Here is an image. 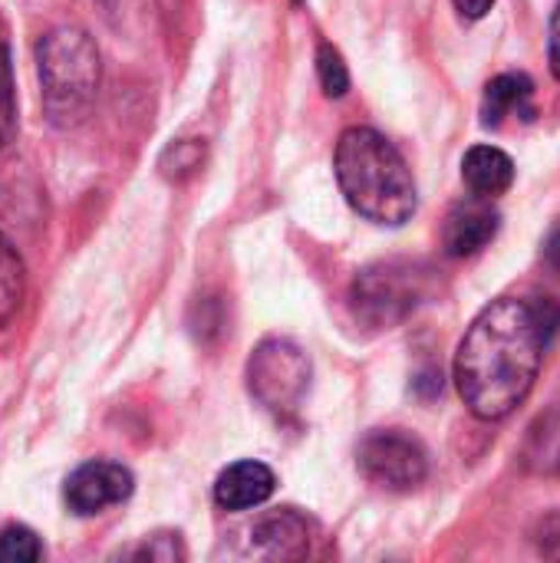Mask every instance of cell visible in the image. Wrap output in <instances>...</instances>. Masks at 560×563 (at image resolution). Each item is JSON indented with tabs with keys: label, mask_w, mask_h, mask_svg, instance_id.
Segmentation results:
<instances>
[{
	"label": "cell",
	"mask_w": 560,
	"mask_h": 563,
	"mask_svg": "<svg viewBox=\"0 0 560 563\" xmlns=\"http://www.w3.org/2000/svg\"><path fill=\"white\" fill-rule=\"evenodd\" d=\"M560 330L548 297H498L469 327L455 353V386L472 416L495 422L531 393L545 353Z\"/></svg>",
	"instance_id": "6da1fadb"
},
{
	"label": "cell",
	"mask_w": 560,
	"mask_h": 563,
	"mask_svg": "<svg viewBox=\"0 0 560 563\" xmlns=\"http://www.w3.org/2000/svg\"><path fill=\"white\" fill-rule=\"evenodd\" d=\"M333 172L356 214L383 228H403L419 205L413 172L399 148L376 129L353 125L340 135Z\"/></svg>",
	"instance_id": "7a4b0ae2"
},
{
	"label": "cell",
	"mask_w": 560,
	"mask_h": 563,
	"mask_svg": "<svg viewBox=\"0 0 560 563\" xmlns=\"http://www.w3.org/2000/svg\"><path fill=\"white\" fill-rule=\"evenodd\" d=\"M36 73L46 119L59 129L79 125L99 92V49L79 26H56L36 43Z\"/></svg>",
	"instance_id": "3957f363"
},
{
	"label": "cell",
	"mask_w": 560,
	"mask_h": 563,
	"mask_svg": "<svg viewBox=\"0 0 560 563\" xmlns=\"http://www.w3.org/2000/svg\"><path fill=\"white\" fill-rule=\"evenodd\" d=\"M429 274L426 264L413 261L373 264L353 284V307L370 327H396L429 297Z\"/></svg>",
	"instance_id": "277c9868"
},
{
	"label": "cell",
	"mask_w": 560,
	"mask_h": 563,
	"mask_svg": "<svg viewBox=\"0 0 560 563\" xmlns=\"http://www.w3.org/2000/svg\"><path fill=\"white\" fill-rule=\"evenodd\" d=\"M248 386L264 409L287 416L307 396L310 360L290 340H264L248 360Z\"/></svg>",
	"instance_id": "5b68a950"
},
{
	"label": "cell",
	"mask_w": 560,
	"mask_h": 563,
	"mask_svg": "<svg viewBox=\"0 0 560 563\" xmlns=\"http://www.w3.org/2000/svg\"><path fill=\"white\" fill-rule=\"evenodd\" d=\"M356 465L366 482L386 492H413L429 475V455L422 442L403 429H376L360 442Z\"/></svg>",
	"instance_id": "8992f818"
},
{
	"label": "cell",
	"mask_w": 560,
	"mask_h": 563,
	"mask_svg": "<svg viewBox=\"0 0 560 563\" xmlns=\"http://www.w3.org/2000/svg\"><path fill=\"white\" fill-rule=\"evenodd\" d=\"M132 492H135V478L125 465L86 462L66 478L63 501L76 518H96V515L129 501Z\"/></svg>",
	"instance_id": "52a82bcc"
},
{
	"label": "cell",
	"mask_w": 560,
	"mask_h": 563,
	"mask_svg": "<svg viewBox=\"0 0 560 563\" xmlns=\"http://www.w3.org/2000/svg\"><path fill=\"white\" fill-rule=\"evenodd\" d=\"M502 214L495 211L492 198L472 195L469 201H459L442 228V247L452 257H472L482 247H488L498 234Z\"/></svg>",
	"instance_id": "ba28073f"
},
{
	"label": "cell",
	"mask_w": 560,
	"mask_h": 563,
	"mask_svg": "<svg viewBox=\"0 0 560 563\" xmlns=\"http://www.w3.org/2000/svg\"><path fill=\"white\" fill-rule=\"evenodd\" d=\"M277 488V475L264 462H234L215 482V501L224 511H251L261 508Z\"/></svg>",
	"instance_id": "9c48e42d"
},
{
	"label": "cell",
	"mask_w": 560,
	"mask_h": 563,
	"mask_svg": "<svg viewBox=\"0 0 560 563\" xmlns=\"http://www.w3.org/2000/svg\"><path fill=\"white\" fill-rule=\"evenodd\" d=\"M251 554L264 561H297L307 554V525L294 511H274L248 528Z\"/></svg>",
	"instance_id": "30bf717a"
},
{
	"label": "cell",
	"mask_w": 560,
	"mask_h": 563,
	"mask_svg": "<svg viewBox=\"0 0 560 563\" xmlns=\"http://www.w3.org/2000/svg\"><path fill=\"white\" fill-rule=\"evenodd\" d=\"M508 115L535 119V82L525 73H502L485 86L482 96V125L498 129Z\"/></svg>",
	"instance_id": "8fae6325"
},
{
	"label": "cell",
	"mask_w": 560,
	"mask_h": 563,
	"mask_svg": "<svg viewBox=\"0 0 560 563\" xmlns=\"http://www.w3.org/2000/svg\"><path fill=\"white\" fill-rule=\"evenodd\" d=\"M462 181L479 198H498L515 185V162L495 145H475L462 158Z\"/></svg>",
	"instance_id": "7c38bea8"
},
{
	"label": "cell",
	"mask_w": 560,
	"mask_h": 563,
	"mask_svg": "<svg viewBox=\"0 0 560 563\" xmlns=\"http://www.w3.org/2000/svg\"><path fill=\"white\" fill-rule=\"evenodd\" d=\"M23 261L17 254V247L0 234V330L10 323V317L17 313L20 300H23Z\"/></svg>",
	"instance_id": "4fadbf2b"
},
{
	"label": "cell",
	"mask_w": 560,
	"mask_h": 563,
	"mask_svg": "<svg viewBox=\"0 0 560 563\" xmlns=\"http://www.w3.org/2000/svg\"><path fill=\"white\" fill-rule=\"evenodd\" d=\"M43 558L40 538L23 525H7L0 531V563H36Z\"/></svg>",
	"instance_id": "5bb4252c"
},
{
	"label": "cell",
	"mask_w": 560,
	"mask_h": 563,
	"mask_svg": "<svg viewBox=\"0 0 560 563\" xmlns=\"http://www.w3.org/2000/svg\"><path fill=\"white\" fill-rule=\"evenodd\" d=\"M317 76H320V86L330 99H340L347 96L350 89V69L340 56V49L333 43H320L317 49Z\"/></svg>",
	"instance_id": "9a60e30c"
},
{
	"label": "cell",
	"mask_w": 560,
	"mask_h": 563,
	"mask_svg": "<svg viewBox=\"0 0 560 563\" xmlns=\"http://www.w3.org/2000/svg\"><path fill=\"white\" fill-rule=\"evenodd\" d=\"M201 158H205V145L198 139H182V142L165 148L162 175L165 178H188V175H195L201 168Z\"/></svg>",
	"instance_id": "2e32d148"
},
{
	"label": "cell",
	"mask_w": 560,
	"mask_h": 563,
	"mask_svg": "<svg viewBox=\"0 0 560 563\" xmlns=\"http://www.w3.org/2000/svg\"><path fill=\"white\" fill-rule=\"evenodd\" d=\"M0 125L10 132L13 125V82H10V56L0 43Z\"/></svg>",
	"instance_id": "e0dca14e"
},
{
	"label": "cell",
	"mask_w": 560,
	"mask_h": 563,
	"mask_svg": "<svg viewBox=\"0 0 560 563\" xmlns=\"http://www.w3.org/2000/svg\"><path fill=\"white\" fill-rule=\"evenodd\" d=\"M135 558H142V561H175V558H185V551H182L178 534H175V538H152V544L145 541L135 551Z\"/></svg>",
	"instance_id": "ac0fdd59"
},
{
	"label": "cell",
	"mask_w": 560,
	"mask_h": 563,
	"mask_svg": "<svg viewBox=\"0 0 560 563\" xmlns=\"http://www.w3.org/2000/svg\"><path fill=\"white\" fill-rule=\"evenodd\" d=\"M541 257H545V264L560 277V221H554V228L548 231L545 247H541Z\"/></svg>",
	"instance_id": "d6986e66"
},
{
	"label": "cell",
	"mask_w": 560,
	"mask_h": 563,
	"mask_svg": "<svg viewBox=\"0 0 560 563\" xmlns=\"http://www.w3.org/2000/svg\"><path fill=\"white\" fill-rule=\"evenodd\" d=\"M548 59H551V73L560 79V3L551 16V46H548Z\"/></svg>",
	"instance_id": "ffe728a7"
},
{
	"label": "cell",
	"mask_w": 560,
	"mask_h": 563,
	"mask_svg": "<svg viewBox=\"0 0 560 563\" xmlns=\"http://www.w3.org/2000/svg\"><path fill=\"white\" fill-rule=\"evenodd\" d=\"M455 7H459V13H462V16H469V20H482V16L495 7V0H455Z\"/></svg>",
	"instance_id": "44dd1931"
},
{
	"label": "cell",
	"mask_w": 560,
	"mask_h": 563,
	"mask_svg": "<svg viewBox=\"0 0 560 563\" xmlns=\"http://www.w3.org/2000/svg\"><path fill=\"white\" fill-rule=\"evenodd\" d=\"M3 135H7V129H3V125H0V142H3Z\"/></svg>",
	"instance_id": "7402d4cb"
}]
</instances>
